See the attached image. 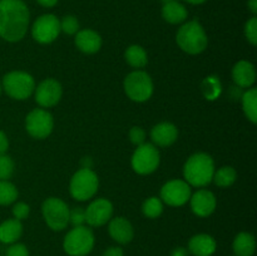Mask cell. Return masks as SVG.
Masks as SVG:
<instances>
[{
  "mask_svg": "<svg viewBox=\"0 0 257 256\" xmlns=\"http://www.w3.org/2000/svg\"><path fill=\"white\" fill-rule=\"evenodd\" d=\"M62 98V85L55 79H45L35 89V100L42 107H53Z\"/></svg>",
  "mask_w": 257,
  "mask_h": 256,
  "instance_id": "cell-14",
  "label": "cell"
},
{
  "mask_svg": "<svg viewBox=\"0 0 257 256\" xmlns=\"http://www.w3.org/2000/svg\"><path fill=\"white\" fill-rule=\"evenodd\" d=\"M247 5H248V8H250L251 13H252V14H256L257 13V0H248Z\"/></svg>",
  "mask_w": 257,
  "mask_h": 256,
  "instance_id": "cell-41",
  "label": "cell"
},
{
  "mask_svg": "<svg viewBox=\"0 0 257 256\" xmlns=\"http://www.w3.org/2000/svg\"><path fill=\"white\" fill-rule=\"evenodd\" d=\"M143 215L147 216L148 218H157L161 216L163 211L162 201L157 197H150L143 202L142 206Z\"/></svg>",
  "mask_w": 257,
  "mask_h": 256,
  "instance_id": "cell-28",
  "label": "cell"
},
{
  "mask_svg": "<svg viewBox=\"0 0 257 256\" xmlns=\"http://www.w3.org/2000/svg\"><path fill=\"white\" fill-rule=\"evenodd\" d=\"M125 60L133 68H143L148 62L147 53L141 45H131L124 53Z\"/></svg>",
  "mask_w": 257,
  "mask_h": 256,
  "instance_id": "cell-24",
  "label": "cell"
},
{
  "mask_svg": "<svg viewBox=\"0 0 257 256\" xmlns=\"http://www.w3.org/2000/svg\"><path fill=\"white\" fill-rule=\"evenodd\" d=\"M85 222V210L83 207H74L69 210V223L73 227L82 226Z\"/></svg>",
  "mask_w": 257,
  "mask_h": 256,
  "instance_id": "cell-33",
  "label": "cell"
},
{
  "mask_svg": "<svg viewBox=\"0 0 257 256\" xmlns=\"http://www.w3.org/2000/svg\"><path fill=\"white\" fill-rule=\"evenodd\" d=\"M108 230H109L110 237L114 241H117L118 243H122V245L131 242L133 236H135V231H133L132 225L124 217L112 218L109 222V226H108Z\"/></svg>",
  "mask_w": 257,
  "mask_h": 256,
  "instance_id": "cell-18",
  "label": "cell"
},
{
  "mask_svg": "<svg viewBox=\"0 0 257 256\" xmlns=\"http://www.w3.org/2000/svg\"><path fill=\"white\" fill-rule=\"evenodd\" d=\"M5 256H29V251H28L27 246L23 243L14 242L7 248Z\"/></svg>",
  "mask_w": 257,
  "mask_h": 256,
  "instance_id": "cell-34",
  "label": "cell"
},
{
  "mask_svg": "<svg viewBox=\"0 0 257 256\" xmlns=\"http://www.w3.org/2000/svg\"><path fill=\"white\" fill-rule=\"evenodd\" d=\"M217 248V243L212 236L207 233H198L191 237L188 242V252L193 256H212Z\"/></svg>",
  "mask_w": 257,
  "mask_h": 256,
  "instance_id": "cell-16",
  "label": "cell"
},
{
  "mask_svg": "<svg viewBox=\"0 0 257 256\" xmlns=\"http://www.w3.org/2000/svg\"><path fill=\"white\" fill-rule=\"evenodd\" d=\"M215 175V163L207 153H195L191 156L183 167L186 182L195 187H203L212 181Z\"/></svg>",
  "mask_w": 257,
  "mask_h": 256,
  "instance_id": "cell-2",
  "label": "cell"
},
{
  "mask_svg": "<svg viewBox=\"0 0 257 256\" xmlns=\"http://www.w3.org/2000/svg\"><path fill=\"white\" fill-rule=\"evenodd\" d=\"M233 82L241 88H250L256 80V70L252 63L247 60H240L232 69Z\"/></svg>",
  "mask_w": 257,
  "mask_h": 256,
  "instance_id": "cell-19",
  "label": "cell"
},
{
  "mask_svg": "<svg viewBox=\"0 0 257 256\" xmlns=\"http://www.w3.org/2000/svg\"><path fill=\"white\" fill-rule=\"evenodd\" d=\"M186 2L190 3V4H202L206 0H186Z\"/></svg>",
  "mask_w": 257,
  "mask_h": 256,
  "instance_id": "cell-42",
  "label": "cell"
},
{
  "mask_svg": "<svg viewBox=\"0 0 257 256\" xmlns=\"http://www.w3.org/2000/svg\"><path fill=\"white\" fill-rule=\"evenodd\" d=\"M42 211L45 222L52 230L62 231L69 223V207L60 198H47L43 202Z\"/></svg>",
  "mask_w": 257,
  "mask_h": 256,
  "instance_id": "cell-7",
  "label": "cell"
},
{
  "mask_svg": "<svg viewBox=\"0 0 257 256\" xmlns=\"http://www.w3.org/2000/svg\"><path fill=\"white\" fill-rule=\"evenodd\" d=\"M0 93H2V84H0Z\"/></svg>",
  "mask_w": 257,
  "mask_h": 256,
  "instance_id": "cell-43",
  "label": "cell"
},
{
  "mask_svg": "<svg viewBox=\"0 0 257 256\" xmlns=\"http://www.w3.org/2000/svg\"><path fill=\"white\" fill-rule=\"evenodd\" d=\"M102 256H123V250L118 246H112L103 252Z\"/></svg>",
  "mask_w": 257,
  "mask_h": 256,
  "instance_id": "cell-38",
  "label": "cell"
},
{
  "mask_svg": "<svg viewBox=\"0 0 257 256\" xmlns=\"http://www.w3.org/2000/svg\"><path fill=\"white\" fill-rule=\"evenodd\" d=\"M60 30H63L65 34L69 35L77 34L79 32V22L73 15H67L60 22Z\"/></svg>",
  "mask_w": 257,
  "mask_h": 256,
  "instance_id": "cell-31",
  "label": "cell"
},
{
  "mask_svg": "<svg viewBox=\"0 0 257 256\" xmlns=\"http://www.w3.org/2000/svg\"><path fill=\"white\" fill-rule=\"evenodd\" d=\"M236 177H237L236 171L230 166H225V167H221L217 172H215L212 180H215V183L220 187H230L236 181Z\"/></svg>",
  "mask_w": 257,
  "mask_h": 256,
  "instance_id": "cell-26",
  "label": "cell"
},
{
  "mask_svg": "<svg viewBox=\"0 0 257 256\" xmlns=\"http://www.w3.org/2000/svg\"><path fill=\"white\" fill-rule=\"evenodd\" d=\"M191 187L186 181L172 180L161 188V198L170 206H182L190 200Z\"/></svg>",
  "mask_w": 257,
  "mask_h": 256,
  "instance_id": "cell-12",
  "label": "cell"
},
{
  "mask_svg": "<svg viewBox=\"0 0 257 256\" xmlns=\"http://www.w3.org/2000/svg\"><path fill=\"white\" fill-rule=\"evenodd\" d=\"M37 2L39 3V4L42 5V7L52 8V7H54V5H57L58 0H37Z\"/></svg>",
  "mask_w": 257,
  "mask_h": 256,
  "instance_id": "cell-40",
  "label": "cell"
},
{
  "mask_svg": "<svg viewBox=\"0 0 257 256\" xmlns=\"http://www.w3.org/2000/svg\"><path fill=\"white\" fill-rule=\"evenodd\" d=\"M160 165V152L152 143L138 146L132 156V167L140 175H148Z\"/></svg>",
  "mask_w": 257,
  "mask_h": 256,
  "instance_id": "cell-9",
  "label": "cell"
},
{
  "mask_svg": "<svg viewBox=\"0 0 257 256\" xmlns=\"http://www.w3.org/2000/svg\"><path fill=\"white\" fill-rule=\"evenodd\" d=\"M18 198V190L8 180L0 181V206H7L15 202Z\"/></svg>",
  "mask_w": 257,
  "mask_h": 256,
  "instance_id": "cell-27",
  "label": "cell"
},
{
  "mask_svg": "<svg viewBox=\"0 0 257 256\" xmlns=\"http://www.w3.org/2000/svg\"><path fill=\"white\" fill-rule=\"evenodd\" d=\"M94 247V233L85 226H75L65 235L63 248L69 256H87Z\"/></svg>",
  "mask_w": 257,
  "mask_h": 256,
  "instance_id": "cell-4",
  "label": "cell"
},
{
  "mask_svg": "<svg viewBox=\"0 0 257 256\" xmlns=\"http://www.w3.org/2000/svg\"><path fill=\"white\" fill-rule=\"evenodd\" d=\"M178 137V131L175 124L170 122H162L155 125L151 131V138L153 143L160 147H168L173 145Z\"/></svg>",
  "mask_w": 257,
  "mask_h": 256,
  "instance_id": "cell-17",
  "label": "cell"
},
{
  "mask_svg": "<svg viewBox=\"0 0 257 256\" xmlns=\"http://www.w3.org/2000/svg\"><path fill=\"white\" fill-rule=\"evenodd\" d=\"M130 140L131 142L135 143L136 146H141L145 143L146 132L141 127H132L130 131Z\"/></svg>",
  "mask_w": 257,
  "mask_h": 256,
  "instance_id": "cell-35",
  "label": "cell"
},
{
  "mask_svg": "<svg viewBox=\"0 0 257 256\" xmlns=\"http://www.w3.org/2000/svg\"><path fill=\"white\" fill-rule=\"evenodd\" d=\"M60 30V22L55 15L45 14L38 18L32 28L33 38L40 44H49L58 38Z\"/></svg>",
  "mask_w": 257,
  "mask_h": 256,
  "instance_id": "cell-10",
  "label": "cell"
},
{
  "mask_svg": "<svg viewBox=\"0 0 257 256\" xmlns=\"http://www.w3.org/2000/svg\"><path fill=\"white\" fill-rule=\"evenodd\" d=\"M3 88L13 99L23 100L32 95L35 89V82L30 74L25 72H10L3 78Z\"/></svg>",
  "mask_w": 257,
  "mask_h": 256,
  "instance_id": "cell-5",
  "label": "cell"
},
{
  "mask_svg": "<svg viewBox=\"0 0 257 256\" xmlns=\"http://www.w3.org/2000/svg\"><path fill=\"white\" fill-rule=\"evenodd\" d=\"M242 108L246 117L252 123L257 122V89L251 88L242 94Z\"/></svg>",
  "mask_w": 257,
  "mask_h": 256,
  "instance_id": "cell-25",
  "label": "cell"
},
{
  "mask_svg": "<svg viewBox=\"0 0 257 256\" xmlns=\"http://www.w3.org/2000/svg\"><path fill=\"white\" fill-rule=\"evenodd\" d=\"M29 211H30V208L27 203L18 202V203H15L14 207H13V215H14V218L22 221V220H24V218L28 217V215H29Z\"/></svg>",
  "mask_w": 257,
  "mask_h": 256,
  "instance_id": "cell-36",
  "label": "cell"
},
{
  "mask_svg": "<svg viewBox=\"0 0 257 256\" xmlns=\"http://www.w3.org/2000/svg\"><path fill=\"white\" fill-rule=\"evenodd\" d=\"M9 148V141H8L7 135L3 131H0V155H4Z\"/></svg>",
  "mask_w": 257,
  "mask_h": 256,
  "instance_id": "cell-37",
  "label": "cell"
},
{
  "mask_svg": "<svg viewBox=\"0 0 257 256\" xmlns=\"http://www.w3.org/2000/svg\"><path fill=\"white\" fill-rule=\"evenodd\" d=\"M191 198V208L200 217H207L215 211L216 197L211 191L200 190Z\"/></svg>",
  "mask_w": 257,
  "mask_h": 256,
  "instance_id": "cell-15",
  "label": "cell"
},
{
  "mask_svg": "<svg viewBox=\"0 0 257 256\" xmlns=\"http://www.w3.org/2000/svg\"><path fill=\"white\" fill-rule=\"evenodd\" d=\"M188 250L185 247H176L173 248L172 252H171V256H188Z\"/></svg>",
  "mask_w": 257,
  "mask_h": 256,
  "instance_id": "cell-39",
  "label": "cell"
},
{
  "mask_svg": "<svg viewBox=\"0 0 257 256\" xmlns=\"http://www.w3.org/2000/svg\"><path fill=\"white\" fill-rule=\"evenodd\" d=\"M75 45L83 53L93 54V53H97L102 47V38L94 30H80L75 35Z\"/></svg>",
  "mask_w": 257,
  "mask_h": 256,
  "instance_id": "cell-20",
  "label": "cell"
},
{
  "mask_svg": "<svg viewBox=\"0 0 257 256\" xmlns=\"http://www.w3.org/2000/svg\"><path fill=\"white\" fill-rule=\"evenodd\" d=\"M113 206L105 198L93 201L85 210V222L93 227L105 225L112 218Z\"/></svg>",
  "mask_w": 257,
  "mask_h": 256,
  "instance_id": "cell-13",
  "label": "cell"
},
{
  "mask_svg": "<svg viewBox=\"0 0 257 256\" xmlns=\"http://www.w3.org/2000/svg\"><path fill=\"white\" fill-rule=\"evenodd\" d=\"M124 92L135 102H146L153 93L152 79L142 70L132 72L124 79Z\"/></svg>",
  "mask_w": 257,
  "mask_h": 256,
  "instance_id": "cell-8",
  "label": "cell"
},
{
  "mask_svg": "<svg viewBox=\"0 0 257 256\" xmlns=\"http://www.w3.org/2000/svg\"><path fill=\"white\" fill-rule=\"evenodd\" d=\"M235 256H252L255 253L256 240L252 233L240 232L232 243Z\"/></svg>",
  "mask_w": 257,
  "mask_h": 256,
  "instance_id": "cell-23",
  "label": "cell"
},
{
  "mask_svg": "<svg viewBox=\"0 0 257 256\" xmlns=\"http://www.w3.org/2000/svg\"><path fill=\"white\" fill-rule=\"evenodd\" d=\"M98 177L90 168H82L73 175L69 191L73 198L78 201L89 200L98 191Z\"/></svg>",
  "mask_w": 257,
  "mask_h": 256,
  "instance_id": "cell-6",
  "label": "cell"
},
{
  "mask_svg": "<svg viewBox=\"0 0 257 256\" xmlns=\"http://www.w3.org/2000/svg\"><path fill=\"white\" fill-rule=\"evenodd\" d=\"M245 35L252 45L257 44V18L252 17L245 24Z\"/></svg>",
  "mask_w": 257,
  "mask_h": 256,
  "instance_id": "cell-32",
  "label": "cell"
},
{
  "mask_svg": "<svg viewBox=\"0 0 257 256\" xmlns=\"http://www.w3.org/2000/svg\"><path fill=\"white\" fill-rule=\"evenodd\" d=\"M14 172V162L9 156L0 155V181L9 180Z\"/></svg>",
  "mask_w": 257,
  "mask_h": 256,
  "instance_id": "cell-30",
  "label": "cell"
},
{
  "mask_svg": "<svg viewBox=\"0 0 257 256\" xmlns=\"http://www.w3.org/2000/svg\"><path fill=\"white\" fill-rule=\"evenodd\" d=\"M29 9L22 0H0V37L7 42H19L29 27Z\"/></svg>",
  "mask_w": 257,
  "mask_h": 256,
  "instance_id": "cell-1",
  "label": "cell"
},
{
  "mask_svg": "<svg viewBox=\"0 0 257 256\" xmlns=\"http://www.w3.org/2000/svg\"><path fill=\"white\" fill-rule=\"evenodd\" d=\"M202 89L207 99H215V98H217L221 93L220 80L216 77H208L207 79L203 82Z\"/></svg>",
  "mask_w": 257,
  "mask_h": 256,
  "instance_id": "cell-29",
  "label": "cell"
},
{
  "mask_svg": "<svg viewBox=\"0 0 257 256\" xmlns=\"http://www.w3.org/2000/svg\"><path fill=\"white\" fill-rule=\"evenodd\" d=\"M176 42L183 52L188 54H200L207 47L208 39L202 25L196 20H192L178 29Z\"/></svg>",
  "mask_w": 257,
  "mask_h": 256,
  "instance_id": "cell-3",
  "label": "cell"
},
{
  "mask_svg": "<svg viewBox=\"0 0 257 256\" xmlns=\"http://www.w3.org/2000/svg\"><path fill=\"white\" fill-rule=\"evenodd\" d=\"M187 9L185 5L178 3L177 0L168 2L163 4L162 8V17L170 24H180L187 19Z\"/></svg>",
  "mask_w": 257,
  "mask_h": 256,
  "instance_id": "cell-22",
  "label": "cell"
},
{
  "mask_svg": "<svg viewBox=\"0 0 257 256\" xmlns=\"http://www.w3.org/2000/svg\"><path fill=\"white\" fill-rule=\"evenodd\" d=\"M23 233V225L17 218H10L0 225V242L12 245L17 242Z\"/></svg>",
  "mask_w": 257,
  "mask_h": 256,
  "instance_id": "cell-21",
  "label": "cell"
},
{
  "mask_svg": "<svg viewBox=\"0 0 257 256\" xmlns=\"http://www.w3.org/2000/svg\"><path fill=\"white\" fill-rule=\"evenodd\" d=\"M54 120L52 114L44 109H34L27 115L25 127L32 137L43 140L52 133Z\"/></svg>",
  "mask_w": 257,
  "mask_h": 256,
  "instance_id": "cell-11",
  "label": "cell"
}]
</instances>
